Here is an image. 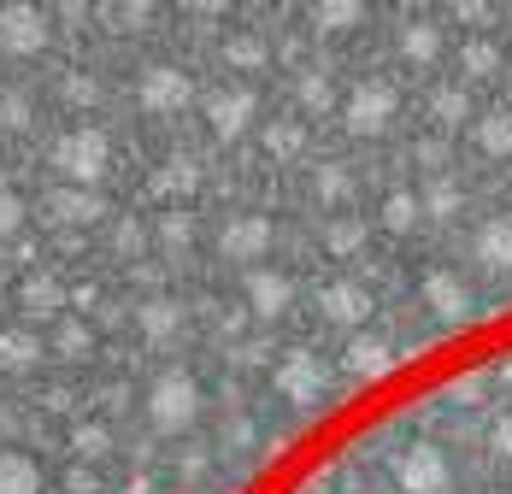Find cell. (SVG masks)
Returning a JSON list of instances; mask_svg holds the SVG:
<instances>
[{
	"label": "cell",
	"instance_id": "1",
	"mask_svg": "<svg viewBox=\"0 0 512 494\" xmlns=\"http://www.w3.org/2000/svg\"><path fill=\"white\" fill-rule=\"evenodd\" d=\"M418 295H424L430 318H436L442 330L471 318V295H465V277H454V271H430V277L418 283Z\"/></svg>",
	"mask_w": 512,
	"mask_h": 494
},
{
	"label": "cell",
	"instance_id": "2",
	"mask_svg": "<svg viewBox=\"0 0 512 494\" xmlns=\"http://www.w3.org/2000/svg\"><path fill=\"white\" fill-rule=\"evenodd\" d=\"M471 259H477V271H489V277H512V224L507 218H495V224L477 230Z\"/></svg>",
	"mask_w": 512,
	"mask_h": 494
},
{
	"label": "cell",
	"instance_id": "3",
	"mask_svg": "<svg viewBox=\"0 0 512 494\" xmlns=\"http://www.w3.org/2000/svg\"><path fill=\"white\" fill-rule=\"evenodd\" d=\"M389 118H395V95H389V89H365V95L354 100V112H348L354 130H383Z\"/></svg>",
	"mask_w": 512,
	"mask_h": 494
},
{
	"label": "cell",
	"instance_id": "4",
	"mask_svg": "<svg viewBox=\"0 0 512 494\" xmlns=\"http://www.w3.org/2000/svg\"><path fill=\"white\" fill-rule=\"evenodd\" d=\"M477 142L489 153H507L512 148V112H495V118H483L477 124Z\"/></svg>",
	"mask_w": 512,
	"mask_h": 494
},
{
	"label": "cell",
	"instance_id": "5",
	"mask_svg": "<svg viewBox=\"0 0 512 494\" xmlns=\"http://www.w3.org/2000/svg\"><path fill=\"white\" fill-rule=\"evenodd\" d=\"M418 212H424V206H418V195H389V206H383V224H389V230H412V224H418Z\"/></svg>",
	"mask_w": 512,
	"mask_h": 494
},
{
	"label": "cell",
	"instance_id": "6",
	"mask_svg": "<svg viewBox=\"0 0 512 494\" xmlns=\"http://www.w3.org/2000/svg\"><path fill=\"white\" fill-rule=\"evenodd\" d=\"M465 71L471 77H495L501 71V53L489 48V42H465Z\"/></svg>",
	"mask_w": 512,
	"mask_h": 494
},
{
	"label": "cell",
	"instance_id": "7",
	"mask_svg": "<svg viewBox=\"0 0 512 494\" xmlns=\"http://www.w3.org/2000/svg\"><path fill=\"white\" fill-rule=\"evenodd\" d=\"M430 112H436L442 124H465V95L460 89H436V95H430Z\"/></svg>",
	"mask_w": 512,
	"mask_h": 494
},
{
	"label": "cell",
	"instance_id": "8",
	"mask_svg": "<svg viewBox=\"0 0 512 494\" xmlns=\"http://www.w3.org/2000/svg\"><path fill=\"white\" fill-rule=\"evenodd\" d=\"M330 306H336L342 318H365V306H371V300L359 295V289H336V295H330Z\"/></svg>",
	"mask_w": 512,
	"mask_h": 494
},
{
	"label": "cell",
	"instance_id": "9",
	"mask_svg": "<svg viewBox=\"0 0 512 494\" xmlns=\"http://www.w3.org/2000/svg\"><path fill=\"white\" fill-rule=\"evenodd\" d=\"M430 53H436V36H430V30H418V36L407 42V59H430Z\"/></svg>",
	"mask_w": 512,
	"mask_h": 494
},
{
	"label": "cell",
	"instance_id": "10",
	"mask_svg": "<svg viewBox=\"0 0 512 494\" xmlns=\"http://www.w3.org/2000/svg\"><path fill=\"white\" fill-rule=\"evenodd\" d=\"M454 206H460L454 189H430V212H454Z\"/></svg>",
	"mask_w": 512,
	"mask_h": 494
}]
</instances>
